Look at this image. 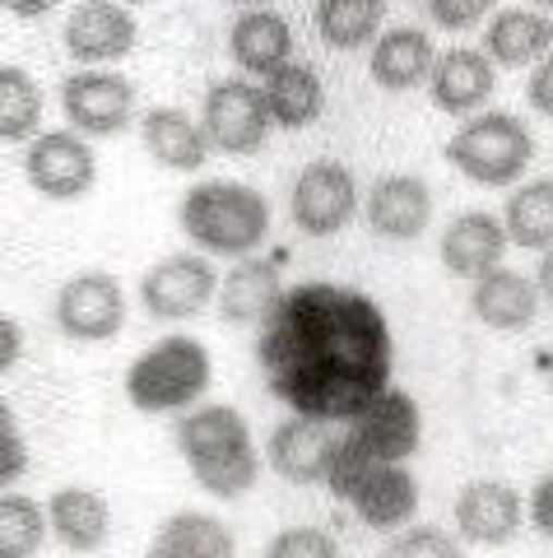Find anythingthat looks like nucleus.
Instances as JSON below:
<instances>
[{
  "mask_svg": "<svg viewBox=\"0 0 553 558\" xmlns=\"http://www.w3.org/2000/svg\"><path fill=\"white\" fill-rule=\"evenodd\" d=\"M266 387L293 414L317 424H349L377 391L391 387L395 336L368 293L344 284H293L261 322Z\"/></svg>",
  "mask_w": 553,
  "mask_h": 558,
  "instance_id": "obj_1",
  "label": "nucleus"
},
{
  "mask_svg": "<svg viewBox=\"0 0 553 558\" xmlns=\"http://www.w3.org/2000/svg\"><path fill=\"white\" fill-rule=\"evenodd\" d=\"M177 451L210 498H242L261 480V451L233 405H205L186 414L177 424Z\"/></svg>",
  "mask_w": 553,
  "mask_h": 558,
  "instance_id": "obj_2",
  "label": "nucleus"
},
{
  "mask_svg": "<svg viewBox=\"0 0 553 558\" xmlns=\"http://www.w3.org/2000/svg\"><path fill=\"white\" fill-rule=\"evenodd\" d=\"M182 233L196 242V252L205 256H256L270 238V201L256 186L242 182H196L182 196Z\"/></svg>",
  "mask_w": 553,
  "mask_h": 558,
  "instance_id": "obj_3",
  "label": "nucleus"
},
{
  "mask_svg": "<svg viewBox=\"0 0 553 558\" xmlns=\"http://www.w3.org/2000/svg\"><path fill=\"white\" fill-rule=\"evenodd\" d=\"M325 488H331L340 502H349L362 526L377 535L405 531L414 512H419V480H414L405 465L362 457V451H354L344 438L335 442L331 470H325Z\"/></svg>",
  "mask_w": 553,
  "mask_h": 558,
  "instance_id": "obj_4",
  "label": "nucleus"
},
{
  "mask_svg": "<svg viewBox=\"0 0 553 558\" xmlns=\"http://www.w3.org/2000/svg\"><path fill=\"white\" fill-rule=\"evenodd\" d=\"M214 359L196 336H168L126 368V400L140 414L186 410L210 391Z\"/></svg>",
  "mask_w": 553,
  "mask_h": 558,
  "instance_id": "obj_5",
  "label": "nucleus"
},
{
  "mask_svg": "<svg viewBox=\"0 0 553 558\" xmlns=\"http://www.w3.org/2000/svg\"><path fill=\"white\" fill-rule=\"evenodd\" d=\"M534 159V135L516 112H479L446 140V163L479 186H512Z\"/></svg>",
  "mask_w": 553,
  "mask_h": 558,
  "instance_id": "obj_6",
  "label": "nucleus"
},
{
  "mask_svg": "<svg viewBox=\"0 0 553 558\" xmlns=\"http://www.w3.org/2000/svg\"><path fill=\"white\" fill-rule=\"evenodd\" d=\"M51 322H57L65 340L102 344L121 336V326H126V289L108 270H79L57 289Z\"/></svg>",
  "mask_w": 553,
  "mask_h": 558,
  "instance_id": "obj_7",
  "label": "nucleus"
},
{
  "mask_svg": "<svg viewBox=\"0 0 553 558\" xmlns=\"http://www.w3.org/2000/svg\"><path fill=\"white\" fill-rule=\"evenodd\" d=\"M344 442L354 451L372 461H386V465H405L414 451L423 442V414H419V400L401 387H386L377 391L368 405H362L349 428H344Z\"/></svg>",
  "mask_w": 553,
  "mask_h": 558,
  "instance_id": "obj_8",
  "label": "nucleus"
},
{
  "mask_svg": "<svg viewBox=\"0 0 553 558\" xmlns=\"http://www.w3.org/2000/svg\"><path fill=\"white\" fill-rule=\"evenodd\" d=\"M219 293V270L205 252H172L140 275V303L153 322H192Z\"/></svg>",
  "mask_w": 553,
  "mask_h": 558,
  "instance_id": "obj_9",
  "label": "nucleus"
},
{
  "mask_svg": "<svg viewBox=\"0 0 553 558\" xmlns=\"http://www.w3.org/2000/svg\"><path fill=\"white\" fill-rule=\"evenodd\" d=\"M200 126L210 149L223 154H261L266 140H270V108H266V94L256 89L251 80H219L210 94H205V108H200Z\"/></svg>",
  "mask_w": 553,
  "mask_h": 558,
  "instance_id": "obj_10",
  "label": "nucleus"
},
{
  "mask_svg": "<svg viewBox=\"0 0 553 558\" xmlns=\"http://www.w3.org/2000/svg\"><path fill=\"white\" fill-rule=\"evenodd\" d=\"M61 112L79 135H121L135 117V84L108 65H84L61 84Z\"/></svg>",
  "mask_w": 553,
  "mask_h": 558,
  "instance_id": "obj_11",
  "label": "nucleus"
},
{
  "mask_svg": "<svg viewBox=\"0 0 553 558\" xmlns=\"http://www.w3.org/2000/svg\"><path fill=\"white\" fill-rule=\"evenodd\" d=\"M358 205V182L340 159H312L288 191V215L307 238H335Z\"/></svg>",
  "mask_w": 553,
  "mask_h": 558,
  "instance_id": "obj_12",
  "label": "nucleus"
},
{
  "mask_svg": "<svg viewBox=\"0 0 553 558\" xmlns=\"http://www.w3.org/2000/svg\"><path fill=\"white\" fill-rule=\"evenodd\" d=\"M24 178L47 201H79L98 182V159L79 131H42L24 154Z\"/></svg>",
  "mask_w": 553,
  "mask_h": 558,
  "instance_id": "obj_13",
  "label": "nucleus"
},
{
  "mask_svg": "<svg viewBox=\"0 0 553 558\" xmlns=\"http://www.w3.org/2000/svg\"><path fill=\"white\" fill-rule=\"evenodd\" d=\"M61 38L79 65H112L135 51L140 24L131 20V10L121 5V0H84V5L71 10Z\"/></svg>",
  "mask_w": 553,
  "mask_h": 558,
  "instance_id": "obj_14",
  "label": "nucleus"
},
{
  "mask_svg": "<svg viewBox=\"0 0 553 558\" xmlns=\"http://www.w3.org/2000/svg\"><path fill=\"white\" fill-rule=\"evenodd\" d=\"M526 526V498L503 480H475L456 494V531L465 545L503 549Z\"/></svg>",
  "mask_w": 553,
  "mask_h": 558,
  "instance_id": "obj_15",
  "label": "nucleus"
},
{
  "mask_svg": "<svg viewBox=\"0 0 553 558\" xmlns=\"http://www.w3.org/2000/svg\"><path fill=\"white\" fill-rule=\"evenodd\" d=\"M362 219H368V229L377 238L414 242L433 223V191L414 172H386V178L372 182L368 201H362Z\"/></svg>",
  "mask_w": 553,
  "mask_h": 558,
  "instance_id": "obj_16",
  "label": "nucleus"
},
{
  "mask_svg": "<svg viewBox=\"0 0 553 558\" xmlns=\"http://www.w3.org/2000/svg\"><path fill=\"white\" fill-rule=\"evenodd\" d=\"M284 252L280 256H242L229 275H219V317L229 326H251V322H266L274 307L284 299V284H280V270H284Z\"/></svg>",
  "mask_w": 553,
  "mask_h": 558,
  "instance_id": "obj_17",
  "label": "nucleus"
},
{
  "mask_svg": "<svg viewBox=\"0 0 553 558\" xmlns=\"http://www.w3.org/2000/svg\"><path fill=\"white\" fill-rule=\"evenodd\" d=\"M335 433L317 424V418L293 414L288 424H280L266 442V465L288 484H325V470L335 457Z\"/></svg>",
  "mask_w": 553,
  "mask_h": 558,
  "instance_id": "obj_18",
  "label": "nucleus"
},
{
  "mask_svg": "<svg viewBox=\"0 0 553 558\" xmlns=\"http://www.w3.org/2000/svg\"><path fill=\"white\" fill-rule=\"evenodd\" d=\"M512 247L503 219L489 215V209H465L446 223V233L438 242L442 252V266L452 270L456 279H479L483 270L503 266V252Z\"/></svg>",
  "mask_w": 553,
  "mask_h": 558,
  "instance_id": "obj_19",
  "label": "nucleus"
},
{
  "mask_svg": "<svg viewBox=\"0 0 553 558\" xmlns=\"http://www.w3.org/2000/svg\"><path fill=\"white\" fill-rule=\"evenodd\" d=\"M428 94L446 117H470L493 98V61L475 47L438 51L433 75H428Z\"/></svg>",
  "mask_w": 553,
  "mask_h": 558,
  "instance_id": "obj_20",
  "label": "nucleus"
},
{
  "mask_svg": "<svg viewBox=\"0 0 553 558\" xmlns=\"http://www.w3.org/2000/svg\"><path fill=\"white\" fill-rule=\"evenodd\" d=\"M470 312L489 330H526L540 317V289L521 270L493 266L470 284Z\"/></svg>",
  "mask_w": 553,
  "mask_h": 558,
  "instance_id": "obj_21",
  "label": "nucleus"
},
{
  "mask_svg": "<svg viewBox=\"0 0 553 558\" xmlns=\"http://www.w3.org/2000/svg\"><path fill=\"white\" fill-rule=\"evenodd\" d=\"M47 531L57 535L65 549L94 554L108 545V535H112V508L98 488H79V484L57 488V494L47 498Z\"/></svg>",
  "mask_w": 553,
  "mask_h": 558,
  "instance_id": "obj_22",
  "label": "nucleus"
},
{
  "mask_svg": "<svg viewBox=\"0 0 553 558\" xmlns=\"http://www.w3.org/2000/svg\"><path fill=\"white\" fill-rule=\"evenodd\" d=\"M140 140H145L149 159L168 172H200L205 159H210L205 126L182 108H149L140 117Z\"/></svg>",
  "mask_w": 553,
  "mask_h": 558,
  "instance_id": "obj_23",
  "label": "nucleus"
},
{
  "mask_svg": "<svg viewBox=\"0 0 553 558\" xmlns=\"http://www.w3.org/2000/svg\"><path fill=\"white\" fill-rule=\"evenodd\" d=\"M433 61H438V51L423 28H386L382 38L372 43L368 70L386 94H409V89H419V84H428Z\"/></svg>",
  "mask_w": 553,
  "mask_h": 558,
  "instance_id": "obj_24",
  "label": "nucleus"
},
{
  "mask_svg": "<svg viewBox=\"0 0 553 558\" xmlns=\"http://www.w3.org/2000/svg\"><path fill=\"white\" fill-rule=\"evenodd\" d=\"M553 51V20L540 10H497L483 28V57L503 70H521Z\"/></svg>",
  "mask_w": 553,
  "mask_h": 558,
  "instance_id": "obj_25",
  "label": "nucleus"
},
{
  "mask_svg": "<svg viewBox=\"0 0 553 558\" xmlns=\"http://www.w3.org/2000/svg\"><path fill=\"white\" fill-rule=\"evenodd\" d=\"M229 57L237 61V70H247V75H261V80L274 75V70L288 65V57H293L288 20H280L274 10H247L229 28Z\"/></svg>",
  "mask_w": 553,
  "mask_h": 558,
  "instance_id": "obj_26",
  "label": "nucleus"
},
{
  "mask_svg": "<svg viewBox=\"0 0 553 558\" xmlns=\"http://www.w3.org/2000/svg\"><path fill=\"white\" fill-rule=\"evenodd\" d=\"M261 94H266L270 121H274V126H284V131L312 126V121H321V112H325V84H321V75L312 65H298V61H288V65L274 70V75H266Z\"/></svg>",
  "mask_w": 553,
  "mask_h": 558,
  "instance_id": "obj_27",
  "label": "nucleus"
},
{
  "mask_svg": "<svg viewBox=\"0 0 553 558\" xmlns=\"http://www.w3.org/2000/svg\"><path fill=\"white\" fill-rule=\"evenodd\" d=\"M233 531L210 512H172L145 558H233Z\"/></svg>",
  "mask_w": 553,
  "mask_h": 558,
  "instance_id": "obj_28",
  "label": "nucleus"
},
{
  "mask_svg": "<svg viewBox=\"0 0 553 558\" xmlns=\"http://www.w3.org/2000/svg\"><path fill=\"white\" fill-rule=\"evenodd\" d=\"M386 0H317V33L325 47L358 51L382 38Z\"/></svg>",
  "mask_w": 553,
  "mask_h": 558,
  "instance_id": "obj_29",
  "label": "nucleus"
},
{
  "mask_svg": "<svg viewBox=\"0 0 553 558\" xmlns=\"http://www.w3.org/2000/svg\"><path fill=\"white\" fill-rule=\"evenodd\" d=\"M503 229L512 247L549 252L553 247V178H534L512 191L503 209Z\"/></svg>",
  "mask_w": 553,
  "mask_h": 558,
  "instance_id": "obj_30",
  "label": "nucleus"
},
{
  "mask_svg": "<svg viewBox=\"0 0 553 558\" xmlns=\"http://www.w3.org/2000/svg\"><path fill=\"white\" fill-rule=\"evenodd\" d=\"M42 126V89L20 65H0V140L20 145Z\"/></svg>",
  "mask_w": 553,
  "mask_h": 558,
  "instance_id": "obj_31",
  "label": "nucleus"
},
{
  "mask_svg": "<svg viewBox=\"0 0 553 558\" xmlns=\"http://www.w3.org/2000/svg\"><path fill=\"white\" fill-rule=\"evenodd\" d=\"M47 545V508L28 494H0V558H38Z\"/></svg>",
  "mask_w": 553,
  "mask_h": 558,
  "instance_id": "obj_32",
  "label": "nucleus"
},
{
  "mask_svg": "<svg viewBox=\"0 0 553 558\" xmlns=\"http://www.w3.org/2000/svg\"><path fill=\"white\" fill-rule=\"evenodd\" d=\"M391 558H465V549L442 526H405L391 539Z\"/></svg>",
  "mask_w": 553,
  "mask_h": 558,
  "instance_id": "obj_33",
  "label": "nucleus"
},
{
  "mask_svg": "<svg viewBox=\"0 0 553 558\" xmlns=\"http://www.w3.org/2000/svg\"><path fill=\"white\" fill-rule=\"evenodd\" d=\"M28 442H24V428L20 418H14L10 400H0V488L20 484L28 475Z\"/></svg>",
  "mask_w": 553,
  "mask_h": 558,
  "instance_id": "obj_34",
  "label": "nucleus"
},
{
  "mask_svg": "<svg viewBox=\"0 0 553 558\" xmlns=\"http://www.w3.org/2000/svg\"><path fill=\"white\" fill-rule=\"evenodd\" d=\"M266 558H340V545L317 526H288L266 545Z\"/></svg>",
  "mask_w": 553,
  "mask_h": 558,
  "instance_id": "obj_35",
  "label": "nucleus"
},
{
  "mask_svg": "<svg viewBox=\"0 0 553 558\" xmlns=\"http://www.w3.org/2000/svg\"><path fill=\"white\" fill-rule=\"evenodd\" d=\"M493 5L497 0H423L428 20L446 33H470L479 28L483 20H493Z\"/></svg>",
  "mask_w": 553,
  "mask_h": 558,
  "instance_id": "obj_36",
  "label": "nucleus"
},
{
  "mask_svg": "<svg viewBox=\"0 0 553 558\" xmlns=\"http://www.w3.org/2000/svg\"><path fill=\"white\" fill-rule=\"evenodd\" d=\"M526 517H530V526H534V531L553 539V470L534 480L530 498H526Z\"/></svg>",
  "mask_w": 553,
  "mask_h": 558,
  "instance_id": "obj_37",
  "label": "nucleus"
},
{
  "mask_svg": "<svg viewBox=\"0 0 553 558\" xmlns=\"http://www.w3.org/2000/svg\"><path fill=\"white\" fill-rule=\"evenodd\" d=\"M526 98H530V108L540 112V117H553V51L534 65V75L526 84Z\"/></svg>",
  "mask_w": 553,
  "mask_h": 558,
  "instance_id": "obj_38",
  "label": "nucleus"
},
{
  "mask_svg": "<svg viewBox=\"0 0 553 558\" xmlns=\"http://www.w3.org/2000/svg\"><path fill=\"white\" fill-rule=\"evenodd\" d=\"M20 354H24V330H20V322L0 317V373H10L14 363H20Z\"/></svg>",
  "mask_w": 553,
  "mask_h": 558,
  "instance_id": "obj_39",
  "label": "nucleus"
},
{
  "mask_svg": "<svg viewBox=\"0 0 553 558\" xmlns=\"http://www.w3.org/2000/svg\"><path fill=\"white\" fill-rule=\"evenodd\" d=\"M10 14H20V20H42V14L57 10V0H0Z\"/></svg>",
  "mask_w": 553,
  "mask_h": 558,
  "instance_id": "obj_40",
  "label": "nucleus"
},
{
  "mask_svg": "<svg viewBox=\"0 0 553 558\" xmlns=\"http://www.w3.org/2000/svg\"><path fill=\"white\" fill-rule=\"evenodd\" d=\"M530 279H534V289H540V299L553 307V247L540 252V270H534Z\"/></svg>",
  "mask_w": 553,
  "mask_h": 558,
  "instance_id": "obj_41",
  "label": "nucleus"
},
{
  "mask_svg": "<svg viewBox=\"0 0 553 558\" xmlns=\"http://www.w3.org/2000/svg\"><path fill=\"white\" fill-rule=\"evenodd\" d=\"M233 5H242V10H266L270 0H233Z\"/></svg>",
  "mask_w": 553,
  "mask_h": 558,
  "instance_id": "obj_42",
  "label": "nucleus"
},
{
  "mask_svg": "<svg viewBox=\"0 0 553 558\" xmlns=\"http://www.w3.org/2000/svg\"><path fill=\"white\" fill-rule=\"evenodd\" d=\"M530 5H534V10H553V0H530Z\"/></svg>",
  "mask_w": 553,
  "mask_h": 558,
  "instance_id": "obj_43",
  "label": "nucleus"
},
{
  "mask_svg": "<svg viewBox=\"0 0 553 558\" xmlns=\"http://www.w3.org/2000/svg\"><path fill=\"white\" fill-rule=\"evenodd\" d=\"M121 5H140V0H121Z\"/></svg>",
  "mask_w": 553,
  "mask_h": 558,
  "instance_id": "obj_44",
  "label": "nucleus"
}]
</instances>
